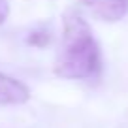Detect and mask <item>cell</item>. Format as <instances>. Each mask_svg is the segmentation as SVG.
<instances>
[{
	"mask_svg": "<svg viewBox=\"0 0 128 128\" xmlns=\"http://www.w3.org/2000/svg\"><path fill=\"white\" fill-rule=\"evenodd\" d=\"M8 15H10V4H8V0H0V24L8 19Z\"/></svg>",
	"mask_w": 128,
	"mask_h": 128,
	"instance_id": "cell-4",
	"label": "cell"
},
{
	"mask_svg": "<svg viewBox=\"0 0 128 128\" xmlns=\"http://www.w3.org/2000/svg\"><path fill=\"white\" fill-rule=\"evenodd\" d=\"M102 58L88 23L81 15H64L62 44L55 58V74L62 79H92L100 74Z\"/></svg>",
	"mask_w": 128,
	"mask_h": 128,
	"instance_id": "cell-1",
	"label": "cell"
},
{
	"mask_svg": "<svg viewBox=\"0 0 128 128\" xmlns=\"http://www.w3.org/2000/svg\"><path fill=\"white\" fill-rule=\"evenodd\" d=\"M30 98V90L24 83L0 74V106H21Z\"/></svg>",
	"mask_w": 128,
	"mask_h": 128,
	"instance_id": "cell-2",
	"label": "cell"
},
{
	"mask_svg": "<svg viewBox=\"0 0 128 128\" xmlns=\"http://www.w3.org/2000/svg\"><path fill=\"white\" fill-rule=\"evenodd\" d=\"M83 4L108 23H117L128 13V0H83Z\"/></svg>",
	"mask_w": 128,
	"mask_h": 128,
	"instance_id": "cell-3",
	"label": "cell"
}]
</instances>
